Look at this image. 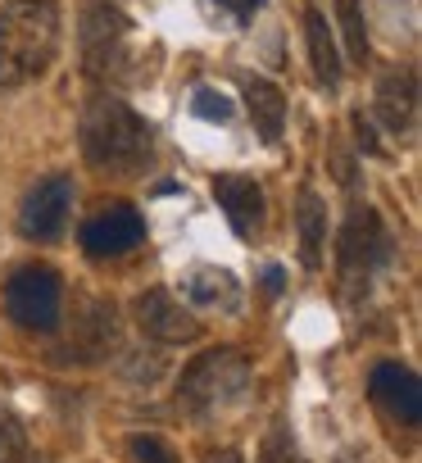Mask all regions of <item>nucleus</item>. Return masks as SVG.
I'll list each match as a JSON object with an SVG mask.
<instances>
[{"label":"nucleus","mask_w":422,"mask_h":463,"mask_svg":"<svg viewBox=\"0 0 422 463\" xmlns=\"http://www.w3.org/2000/svg\"><path fill=\"white\" fill-rule=\"evenodd\" d=\"M214 200L223 204V213H228L237 237H255V232H259V222H264V186L255 177L219 173L214 177Z\"/></svg>","instance_id":"nucleus-12"},{"label":"nucleus","mask_w":422,"mask_h":463,"mask_svg":"<svg viewBox=\"0 0 422 463\" xmlns=\"http://www.w3.org/2000/svg\"><path fill=\"white\" fill-rule=\"evenodd\" d=\"M28 449H23V427L10 418V413H0V463H19Z\"/></svg>","instance_id":"nucleus-21"},{"label":"nucleus","mask_w":422,"mask_h":463,"mask_svg":"<svg viewBox=\"0 0 422 463\" xmlns=\"http://www.w3.org/2000/svg\"><path fill=\"white\" fill-rule=\"evenodd\" d=\"M132 458L136 463H177V454L159 436H132Z\"/></svg>","instance_id":"nucleus-22"},{"label":"nucleus","mask_w":422,"mask_h":463,"mask_svg":"<svg viewBox=\"0 0 422 463\" xmlns=\"http://www.w3.org/2000/svg\"><path fill=\"white\" fill-rule=\"evenodd\" d=\"M295 222H300V264L318 269L323 264V241H327V204L318 200L314 186L300 191L295 200Z\"/></svg>","instance_id":"nucleus-16"},{"label":"nucleus","mask_w":422,"mask_h":463,"mask_svg":"<svg viewBox=\"0 0 422 463\" xmlns=\"http://www.w3.org/2000/svg\"><path fill=\"white\" fill-rule=\"evenodd\" d=\"M241 91H246L255 132H259L264 141H282V128H286V96H282L273 82H264V78H246Z\"/></svg>","instance_id":"nucleus-15"},{"label":"nucleus","mask_w":422,"mask_h":463,"mask_svg":"<svg viewBox=\"0 0 422 463\" xmlns=\"http://www.w3.org/2000/svg\"><path fill=\"white\" fill-rule=\"evenodd\" d=\"M336 19L345 28V46L359 64H368V24H363V0H336Z\"/></svg>","instance_id":"nucleus-18"},{"label":"nucleus","mask_w":422,"mask_h":463,"mask_svg":"<svg viewBox=\"0 0 422 463\" xmlns=\"http://www.w3.org/2000/svg\"><path fill=\"white\" fill-rule=\"evenodd\" d=\"M141 237H145V222L132 204H105L82 222V250L96 260L127 255L132 246H141Z\"/></svg>","instance_id":"nucleus-9"},{"label":"nucleus","mask_w":422,"mask_h":463,"mask_svg":"<svg viewBox=\"0 0 422 463\" xmlns=\"http://www.w3.org/2000/svg\"><path fill=\"white\" fill-rule=\"evenodd\" d=\"M264 287H268V296H277V291H282V273L268 269V273H264Z\"/></svg>","instance_id":"nucleus-26"},{"label":"nucleus","mask_w":422,"mask_h":463,"mask_svg":"<svg viewBox=\"0 0 422 463\" xmlns=\"http://www.w3.org/2000/svg\"><path fill=\"white\" fill-rule=\"evenodd\" d=\"M78 137H82V159L109 177H132L155 155V137H150L145 118L114 96H96L87 105Z\"/></svg>","instance_id":"nucleus-1"},{"label":"nucleus","mask_w":422,"mask_h":463,"mask_svg":"<svg viewBox=\"0 0 422 463\" xmlns=\"http://www.w3.org/2000/svg\"><path fill=\"white\" fill-rule=\"evenodd\" d=\"M354 132H359V146H363L368 155H381V146H377V137H372V128H368L363 114H354Z\"/></svg>","instance_id":"nucleus-24"},{"label":"nucleus","mask_w":422,"mask_h":463,"mask_svg":"<svg viewBox=\"0 0 422 463\" xmlns=\"http://www.w3.org/2000/svg\"><path fill=\"white\" fill-rule=\"evenodd\" d=\"M78 37H82V69L100 82H145L141 78V60H136V33L132 19L114 5V0H87L82 19H78Z\"/></svg>","instance_id":"nucleus-3"},{"label":"nucleus","mask_w":422,"mask_h":463,"mask_svg":"<svg viewBox=\"0 0 422 463\" xmlns=\"http://www.w3.org/2000/svg\"><path fill=\"white\" fill-rule=\"evenodd\" d=\"M305 37H309V60H314L318 82H323L327 91H336V82H341V55H336V42H332L327 19H323L318 10L305 14Z\"/></svg>","instance_id":"nucleus-17"},{"label":"nucleus","mask_w":422,"mask_h":463,"mask_svg":"<svg viewBox=\"0 0 422 463\" xmlns=\"http://www.w3.org/2000/svg\"><path fill=\"white\" fill-rule=\"evenodd\" d=\"M214 5H219L223 14H232L237 24H250V19L264 10V0H214Z\"/></svg>","instance_id":"nucleus-23"},{"label":"nucleus","mask_w":422,"mask_h":463,"mask_svg":"<svg viewBox=\"0 0 422 463\" xmlns=\"http://www.w3.org/2000/svg\"><path fill=\"white\" fill-rule=\"evenodd\" d=\"M182 291H186V300L191 305H200V309H237L241 305V282L228 273V269H219V264H200V269H191L186 278H182Z\"/></svg>","instance_id":"nucleus-14"},{"label":"nucleus","mask_w":422,"mask_h":463,"mask_svg":"<svg viewBox=\"0 0 422 463\" xmlns=\"http://www.w3.org/2000/svg\"><path fill=\"white\" fill-rule=\"evenodd\" d=\"M191 114L204 118V123H228V118H232V100H228L223 91H214V87H200V91L191 96Z\"/></svg>","instance_id":"nucleus-19"},{"label":"nucleus","mask_w":422,"mask_h":463,"mask_svg":"<svg viewBox=\"0 0 422 463\" xmlns=\"http://www.w3.org/2000/svg\"><path fill=\"white\" fill-rule=\"evenodd\" d=\"M390 250H395V241H390L381 213L372 204H354L336 237V278H341V296L350 305L368 296V287H372L377 269H386Z\"/></svg>","instance_id":"nucleus-4"},{"label":"nucleus","mask_w":422,"mask_h":463,"mask_svg":"<svg viewBox=\"0 0 422 463\" xmlns=\"http://www.w3.org/2000/svg\"><path fill=\"white\" fill-rule=\"evenodd\" d=\"M60 51V0L0 5V87H23L51 69Z\"/></svg>","instance_id":"nucleus-2"},{"label":"nucleus","mask_w":422,"mask_h":463,"mask_svg":"<svg viewBox=\"0 0 422 463\" xmlns=\"http://www.w3.org/2000/svg\"><path fill=\"white\" fill-rule=\"evenodd\" d=\"M259 463H300L286 422H273V431H268V440H264V449H259Z\"/></svg>","instance_id":"nucleus-20"},{"label":"nucleus","mask_w":422,"mask_h":463,"mask_svg":"<svg viewBox=\"0 0 422 463\" xmlns=\"http://www.w3.org/2000/svg\"><path fill=\"white\" fill-rule=\"evenodd\" d=\"M19 463H37V458H28V454H23V458H19Z\"/></svg>","instance_id":"nucleus-27"},{"label":"nucleus","mask_w":422,"mask_h":463,"mask_svg":"<svg viewBox=\"0 0 422 463\" xmlns=\"http://www.w3.org/2000/svg\"><path fill=\"white\" fill-rule=\"evenodd\" d=\"M368 391L372 400L404 427H417L422 418V382L408 364H377L372 377H368Z\"/></svg>","instance_id":"nucleus-11"},{"label":"nucleus","mask_w":422,"mask_h":463,"mask_svg":"<svg viewBox=\"0 0 422 463\" xmlns=\"http://www.w3.org/2000/svg\"><path fill=\"white\" fill-rule=\"evenodd\" d=\"M69 209H73V182L64 173H55V177L37 182L23 195V204H19V232H23L28 241H55L60 232H64V222H69Z\"/></svg>","instance_id":"nucleus-7"},{"label":"nucleus","mask_w":422,"mask_h":463,"mask_svg":"<svg viewBox=\"0 0 422 463\" xmlns=\"http://www.w3.org/2000/svg\"><path fill=\"white\" fill-rule=\"evenodd\" d=\"M372 114H377V123H381L390 137L413 132V114H417V82H413V73H408V69H404V73H386V78L377 82Z\"/></svg>","instance_id":"nucleus-13"},{"label":"nucleus","mask_w":422,"mask_h":463,"mask_svg":"<svg viewBox=\"0 0 422 463\" xmlns=\"http://www.w3.org/2000/svg\"><path fill=\"white\" fill-rule=\"evenodd\" d=\"M246 386H250V359L241 350H232V345L204 350L177 377V409H186L191 418L214 413L228 400H237Z\"/></svg>","instance_id":"nucleus-5"},{"label":"nucleus","mask_w":422,"mask_h":463,"mask_svg":"<svg viewBox=\"0 0 422 463\" xmlns=\"http://www.w3.org/2000/svg\"><path fill=\"white\" fill-rule=\"evenodd\" d=\"M5 309L19 327L28 332H51L60 323V309H64V282L51 273V269H19L10 282H5Z\"/></svg>","instance_id":"nucleus-6"},{"label":"nucleus","mask_w":422,"mask_h":463,"mask_svg":"<svg viewBox=\"0 0 422 463\" xmlns=\"http://www.w3.org/2000/svg\"><path fill=\"white\" fill-rule=\"evenodd\" d=\"M136 327H141L145 341H159V345H182V341L200 336V323L159 287L136 296Z\"/></svg>","instance_id":"nucleus-10"},{"label":"nucleus","mask_w":422,"mask_h":463,"mask_svg":"<svg viewBox=\"0 0 422 463\" xmlns=\"http://www.w3.org/2000/svg\"><path fill=\"white\" fill-rule=\"evenodd\" d=\"M204 463H241L237 449H219V454H204Z\"/></svg>","instance_id":"nucleus-25"},{"label":"nucleus","mask_w":422,"mask_h":463,"mask_svg":"<svg viewBox=\"0 0 422 463\" xmlns=\"http://www.w3.org/2000/svg\"><path fill=\"white\" fill-rule=\"evenodd\" d=\"M114 345H118V314H114V305L82 300V309L73 314V332H69V345L60 350V359L100 364V359H109Z\"/></svg>","instance_id":"nucleus-8"}]
</instances>
